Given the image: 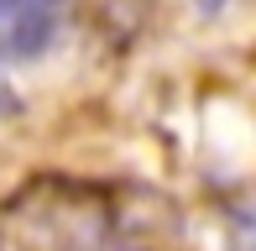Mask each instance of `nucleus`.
I'll use <instances>...</instances> for the list:
<instances>
[{"label": "nucleus", "mask_w": 256, "mask_h": 251, "mask_svg": "<svg viewBox=\"0 0 256 251\" xmlns=\"http://www.w3.org/2000/svg\"><path fill=\"white\" fill-rule=\"evenodd\" d=\"M58 37V0H0V58H37Z\"/></svg>", "instance_id": "1"}, {"label": "nucleus", "mask_w": 256, "mask_h": 251, "mask_svg": "<svg viewBox=\"0 0 256 251\" xmlns=\"http://www.w3.org/2000/svg\"><path fill=\"white\" fill-rule=\"evenodd\" d=\"M194 6H199V10H225L230 0H194Z\"/></svg>", "instance_id": "3"}, {"label": "nucleus", "mask_w": 256, "mask_h": 251, "mask_svg": "<svg viewBox=\"0 0 256 251\" xmlns=\"http://www.w3.org/2000/svg\"><path fill=\"white\" fill-rule=\"evenodd\" d=\"M58 6H63V0H58Z\"/></svg>", "instance_id": "4"}, {"label": "nucleus", "mask_w": 256, "mask_h": 251, "mask_svg": "<svg viewBox=\"0 0 256 251\" xmlns=\"http://www.w3.org/2000/svg\"><path fill=\"white\" fill-rule=\"evenodd\" d=\"M16 110V94H10V84H6V68H0V116H10Z\"/></svg>", "instance_id": "2"}]
</instances>
